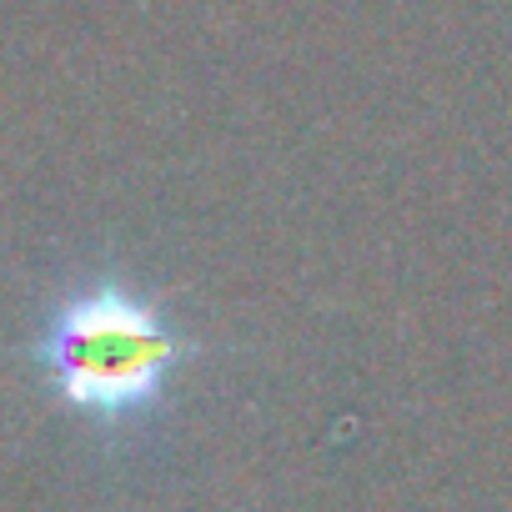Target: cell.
<instances>
[{
	"label": "cell",
	"mask_w": 512,
	"mask_h": 512,
	"mask_svg": "<svg viewBox=\"0 0 512 512\" xmlns=\"http://www.w3.org/2000/svg\"><path fill=\"white\" fill-rule=\"evenodd\" d=\"M31 357L66 412L121 432L156 417L171 382L196 357V337L166 317L156 292L106 267L56 297Z\"/></svg>",
	"instance_id": "1"
}]
</instances>
